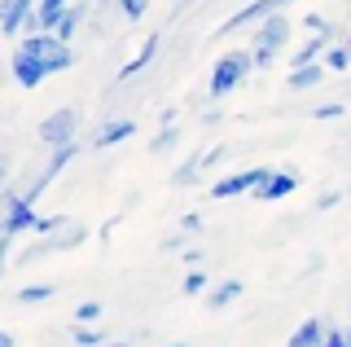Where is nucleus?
Masks as SVG:
<instances>
[{
  "label": "nucleus",
  "mask_w": 351,
  "mask_h": 347,
  "mask_svg": "<svg viewBox=\"0 0 351 347\" xmlns=\"http://www.w3.org/2000/svg\"><path fill=\"white\" fill-rule=\"evenodd\" d=\"M250 71H255V49H228L224 58L211 67V80H206V97H228L237 93L241 84L250 80Z\"/></svg>",
  "instance_id": "f257e3e1"
},
{
  "label": "nucleus",
  "mask_w": 351,
  "mask_h": 347,
  "mask_svg": "<svg viewBox=\"0 0 351 347\" xmlns=\"http://www.w3.org/2000/svg\"><path fill=\"white\" fill-rule=\"evenodd\" d=\"M290 45V18L281 14H272V18H263V23L255 27V67H272V62H277V53Z\"/></svg>",
  "instance_id": "f03ea898"
},
{
  "label": "nucleus",
  "mask_w": 351,
  "mask_h": 347,
  "mask_svg": "<svg viewBox=\"0 0 351 347\" xmlns=\"http://www.w3.org/2000/svg\"><path fill=\"white\" fill-rule=\"evenodd\" d=\"M36 202L27 198V193H18V189H9L5 193V237L14 242L18 233H36Z\"/></svg>",
  "instance_id": "7ed1b4c3"
},
{
  "label": "nucleus",
  "mask_w": 351,
  "mask_h": 347,
  "mask_svg": "<svg viewBox=\"0 0 351 347\" xmlns=\"http://www.w3.org/2000/svg\"><path fill=\"white\" fill-rule=\"evenodd\" d=\"M272 167H246V171H233V176H224V180H215L211 189V198L215 202H228V198H241V193H255L263 185V176H268Z\"/></svg>",
  "instance_id": "20e7f679"
},
{
  "label": "nucleus",
  "mask_w": 351,
  "mask_h": 347,
  "mask_svg": "<svg viewBox=\"0 0 351 347\" xmlns=\"http://www.w3.org/2000/svg\"><path fill=\"white\" fill-rule=\"evenodd\" d=\"M75 132H80V110H71V106H66V110H53V115L36 128V136H40L49 149L62 145V141H75Z\"/></svg>",
  "instance_id": "39448f33"
},
{
  "label": "nucleus",
  "mask_w": 351,
  "mask_h": 347,
  "mask_svg": "<svg viewBox=\"0 0 351 347\" xmlns=\"http://www.w3.org/2000/svg\"><path fill=\"white\" fill-rule=\"evenodd\" d=\"M88 242V229H84V224H66V229H58V233H49V237H36V242H31V259H36V255H53V251H75V246H84Z\"/></svg>",
  "instance_id": "423d86ee"
},
{
  "label": "nucleus",
  "mask_w": 351,
  "mask_h": 347,
  "mask_svg": "<svg viewBox=\"0 0 351 347\" xmlns=\"http://www.w3.org/2000/svg\"><path fill=\"white\" fill-rule=\"evenodd\" d=\"M290 5V0H250L246 9H237L233 18H228L224 27H219V36H228V31H241V27H259L263 18H272L277 14V9H285Z\"/></svg>",
  "instance_id": "0eeeda50"
},
{
  "label": "nucleus",
  "mask_w": 351,
  "mask_h": 347,
  "mask_svg": "<svg viewBox=\"0 0 351 347\" xmlns=\"http://www.w3.org/2000/svg\"><path fill=\"white\" fill-rule=\"evenodd\" d=\"M294 189H299V171H290V167H272L268 176H263V185L250 193V198H259V202H281V198H290Z\"/></svg>",
  "instance_id": "6e6552de"
},
{
  "label": "nucleus",
  "mask_w": 351,
  "mask_h": 347,
  "mask_svg": "<svg viewBox=\"0 0 351 347\" xmlns=\"http://www.w3.org/2000/svg\"><path fill=\"white\" fill-rule=\"evenodd\" d=\"M49 62H44V58H36V53H27V49H18L14 53V80L22 84V88H31V93H36L40 88V84L44 80H49Z\"/></svg>",
  "instance_id": "1a4fd4ad"
},
{
  "label": "nucleus",
  "mask_w": 351,
  "mask_h": 347,
  "mask_svg": "<svg viewBox=\"0 0 351 347\" xmlns=\"http://www.w3.org/2000/svg\"><path fill=\"white\" fill-rule=\"evenodd\" d=\"M36 9H40V0H5V14H0V31H5V36L14 40L22 27H36Z\"/></svg>",
  "instance_id": "9d476101"
},
{
  "label": "nucleus",
  "mask_w": 351,
  "mask_h": 347,
  "mask_svg": "<svg viewBox=\"0 0 351 347\" xmlns=\"http://www.w3.org/2000/svg\"><path fill=\"white\" fill-rule=\"evenodd\" d=\"M128 136H136V119H106V123L97 128L93 145L97 149H114V145H123Z\"/></svg>",
  "instance_id": "9b49d317"
},
{
  "label": "nucleus",
  "mask_w": 351,
  "mask_h": 347,
  "mask_svg": "<svg viewBox=\"0 0 351 347\" xmlns=\"http://www.w3.org/2000/svg\"><path fill=\"white\" fill-rule=\"evenodd\" d=\"M329 330H334L329 321H321V317H307V321H299V330L290 334V343H285V347H325Z\"/></svg>",
  "instance_id": "f8f14e48"
},
{
  "label": "nucleus",
  "mask_w": 351,
  "mask_h": 347,
  "mask_svg": "<svg viewBox=\"0 0 351 347\" xmlns=\"http://www.w3.org/2000/svg\"><path fill=\"white\" fill-rule=\"evenodd\" d=\"M325 62H307V67H290V80H285V88L290 93H307L316 88V84H325Z\"/></svg>",
  "instance_id": "ddd939ff"
},
{
  "label": "nucleus",
  "mask_w": 351,
  "mask_h": 347,
  "mask_svg": "<svg viewBox=\"0 0 351 347\" xmlns=\"http://www.w3.org/2000/svg\"><path fill=\"white\" fill-rule=\"evenodd\" d=\"M80 158V141H62V145H53V154H49V163H44V171L40 176L44 180H53V176H62L71 163Z\"/></svg>",
  "instance_id": "4468645a"
},
{
  "label": "nucleus",
  "mask_w": 351,
  "mask_h": 347,
  "mask_svg": "<svg viewBox=\"0 0 351 347\" xmlns=\"http://www.w3.org/2000/svg\"><path fill=\"white\" fill-rule=\"evenodd\" d=\"M158 45H162V36H158V31H154V36L145 40V45L136 49V58H128V62H123V71H119V80H132V75H136V71H145L149 62L158 58Z\"/></svg>",
  "instance_id": "2eb2a0df"
},
{
  "label": "nucleus",
  "mask_w": 351,
  "mask_h": 347,
  "mask_svg": "<svg viewBox=\"0 0 351 347\" xmlns=\"http://www.w3.org/2000/svg\"><path fill=\"white\" fill-rule=\"evenodd\" d=\"M241 290H246V286H241V281H237V277H228V281H219V286L211 290V295H206V308H211V312H224V308H233V303L241 299Z\"/></svg>",
  "instance_id": "dca6fc26"
},
{
  "label": "nucleus",
  "mask_w": 351,
  "mask_h": 347,
  "mask_svg": "<svg viewBox=\"0 0 351 347\" xmlns=\"http://www.w3.org/2000/svg\"><path fill=\"white\" fill-rule=\"evenodd\" d=\"M66 9H71V0H40L36 27H40V31H58V23L66 18Z\"/></svg>",
  "instance_id": "f3484780"
},
{
  "label": "nucleus",
  "mask_w": 351,
  "mask_h": 347,
  "mask_svg": "<svg viewBox=\"0 0 351 347\" xmlns=\"http://www.w3.org/2000/svg\"><path fill=\"white\" fill-rule=\"evenodd\" d=\"M329 45H334V40H329V36H316V31H312V40H307V45H303V49H294V58H290V67H307V62H321Z\"/></svg>",
  "instance_id": "a211bd4d"
},
{
  "label": "nucleus",
  "mask_w": 351,
  "mask_h": 347,
  "mask_svg": "<svg viewBox=\"0 0 351 347\" xmlns=\"http://www.w3.org/2000/svg\"><path fill=\"white\" fill-rule=\"evenodd\" d=\"M53 295H58V286H49V281H31V286L18 290V303H22V308H36V303H49Z\"/></svg>",
  "instance_id": "6ab92c4d"
},
{
  "label": "nucleus",
  "mask_w": 351,
  "mask_h": 347,
  "mask_svg": "<svg viewBox=\"0 0 351 347\" xmlns=\"http://www.w3.org/2000/svg\"><path fill=\"white\" fill-rule=\"evenodd\" d=\"M84 18H88V5H75V0H71V9H66V18L58 23V36L66 40V45L75 40V31H80V23H84Z\"/></svg>",
  "instance_id": "aec40b11"
},
{
  "label": "nucleus",
  "mask_w": 351,
  "mask_h": 347,
  "mask_svg": "<svg viewBox=\"0 0 351 347\" xmlns=\"http://www.w3.org/2000/svg\"><path fill=\"white\" fill-rule=\"evenodd\" d=\"M176 141H180V128H176V123H162L158 136L149 141V154H167V149H176Z\"/></svg>",
  "instance_id": "412c9836"
},
{
  "label": "nucleus",
  "mask_w": 351,
  "mask_h": 347,
  "mask_svg": "<svg viewBox=\"0 0 351 347\" xmlns=\"http://www.w3.org/2000/svg\"><path fill=\"white\" fill-rule=\"evenodd\" d=\"M321 62H325L329 71H347V67H351V49H347V45H329Z\"/></svg>",
  "instance_id": "4be33fe9"
},
{
  "label": "nucleus",
  "mask_w": 351,
  "mask_h": 347,
  "mask_svg": "<svg viewBox=\"0 0 351 347\" xmlns=\"http://www.w3.org/2000/svg\"><path fill=\"white\" fill-rule=\"evenodd\" d=\"M106 339H110V334L101 330V325H80V330H75V347H97Z\"/></svg>",
  "instance_id": "5701e85b"
},
{
  "label": "nucleus",
  "mask_w": 351,
  "mask_h": 347,
  "mask_svg": "<svg viewBox=\"0 0 351 347\" xmlns=\"http://www.w3.org/2000/svg\"><path fill=\"white\" fill-rule=\"evenodd\" d=\"M66 224H71V215H40V220H36V233H31V237H49V233L66 229Z\"/></svg>",
  "instance_id": "b1692460"
},
{
  "label": "nucleus",
  "mask_w": 351,
  "mask_h": 347,
  "mask_svg": "<svg viewBox=\"0 0 351 347\" xmlns=\"http://www.w3.org/2000/svg\"><path fill=\"white\" fill-rule=\"evenodd\" d=\"M93 321H101V299H84L75 308V325H93Z\"/></svg>",
  "instance_id": "393cba45"
},
{
  "label": "nucleus",
  "mask_w": 351,
  "mask_h": 347,
  "mask_svg": "<svg viewBox=\"0 0 351 347\" xmlns=\"http://www.w3.org/2000/svg\"><path fill=\"white\" fill-rule=\"evenodd\" d=\"M119 14H123V23H141L149 14V0H119Z\"/></svg>",
  "instance_id": "a878e982"
},
{
  "label": "nucleus",
  "mask_w": 351,
  "mask_h": 347,
  "mask_svg": "<svg viewBox=\"0 0 351 347\" xmlns=\"http://www.w3.org/2000/svg\"><path fill=\"white\" fill-rule=\"evenodd\" d=\"M180 290H184V295H202V290H206V273H202V268H189V273H184V281H180Z\"/></svg>",
  "instance_id": "bb28decb"
},
{
  "label": "nucleus",
  "mask_w": 351,
  "mask_h": 347,
  "mask_svg": "<svg viewBox=\"0 0 351 347\" xmlns=\"http://www.w3.org/2000/svg\"><path fill=\"white\" fill-rule=\"evenodd\" d=\"M347 115V101H325V106H316L312 119H321V123H334V119H343Z\"/></svg>",
  "instance_id": "cd10ccee"
},
{
  "label": "nucleus",
  "mask_w": 351,
  "mask_h": 347,
  "mask_svg": "<svg viewBox=\"0 0 351 347\" xmlns=\"http://www.w3.org/2000/svg\"><path fill=\"white\" fill-rule=\"evenodd\" d=\"M202 167H206V163H202V154H197V158H189L180 171H176V185H193V176H197Z\"/></svg>",
  "instance_id": "c85d7f7f"
},
{
  "label": "nucleus",
  "mask_w": 351,
  "mask_h": 347,
  "mask_svg": "<svg viewBox=\"0 0 351 347\" xmlns=\"http://www.w3.org/2000/svg\"><path fill=\"white\" fill-rule=\"evenodd\" d=\"M347 193H351V185H343V189H329V193H321V202H316V207L329 211V207H338V202H343Z\"/></svg>",
  "instance_id": "c756f323"
},
{
  "label": "nucleus",
  "mask_w": 351,
  "mask_h": 347,
  "mask_svg": "<svg viewBox=\"0 0 351 347\" xmlns=\"http://www.w3.org/2000/svg\"><path fill=\"white\" fill-rule=\"evenodd\" d=\"M206 229V220L197 211H189V215H180V233H202Z\"/></svg>",
  "instance_id": "7c9ffc66"
},
{
  "label": "nucleus",
  "mask_w": 351,
  "mask_h": 347,
  "mask_svg": "<svg viewBox=\"0 0 351 347\" xmlns=\"http://www.w3.org/2000/svg\"><path fill=\"white\" fill-rule=\"evenodd\" d=\"M303 27H307V31H316V36H329V23H325L321 14H307V18H303Z\"/></svg>",
  "instance_id": "2f4dec72"
},
{
  "label": "nucleus",
  "mask_w": 351,
  "mask_h": 347,
  "mask_svg": "<svg viewBox=\"0 0 351 347\" xmlns=\"http://www.w3.org/2000/svg\"><path fill=\"white\" fill-rule=\"evenodd\" d=\"M325 347H351L347 330H338V325H334V330H329V339H325Z\"/></svg>",
  "instance_id": "473e14b6"
},
{
  "label": "nucleus",
  "mask_w": 351,
  "mask_h": 347,
  "mask_svg": "<svg viewBox=\"0 0 351 347\" xmlns=\"http://www.w3.org/2000/svg\"><path fill=\"white\" fill-rule=\"evenodd\" d=\"M184 264H189V268H202V251H184Z\"/></svg>",
  "instance_id": "72a5a7b5"
},
{
  "label": "nucleus",
  "mask_w": 351,
  "mask_h": 347,
  "mask_svg": "<svg viewBox=\"0 0 351 347\" xmlns=\"http://www.w3.org/2000/svg\"><path fill=\"white\" fill-rule=\"evenodd\" d=\"M0 347H18V339H14L9 330H0Z\"/></svg>",
  "instance_id": "f704fd0d"
},
{
  "label": "nucleus",
  "mask_w": 351,
  "mask_h": 347,
  "mask_svg": "<svg viewBox=\"0 0 351 347\" xmlns=\"http://www.w3.org/2000/svg\"><path fill=\"white\" fill-rule=\"evenodd\" d=\"M97 347H132V343H110V339H106V343H97Z\"/></svg>",
  "instance_id": "c9c22d12"
},
{
  "label": "nucleus",
  "mask_w": 351,
  "mask_h": 347,
  "mask_svg": "<svg viewBox=\"0 0 351 347\" xmlns=\"http://www.w3.org/2000/svg\"><path fill=\"white\" fill-rule=\"evenodd\" d=\"M167 347H184V343H167Z\"/></svg>",
  "instance_id": "e433bc0d"
},
{
  "label": "nucleus",
  "mask_w": 351,
  "mask_h": 347,
  "mask_svg": "<svg viewBox=\"0 0 351 347\" xmlns=\"http://www.w3.org/2000/svg\"><path fill=\"white\" fill-rule=\"evenodd\" d=\"M347 339H351V325H347Z\"/></svg>",
  "instance_id": "4c0bfd02"
},
{
  "label": "nucleus",
  "mask_w": 351,
  "mask_h": 347,
  "mask_svg": "<svg viewBox=\"0 0 351 347\" xmlns=\"http://www.w3.org/2000/svg\"><path fill=\"white\" fill-rule=\"evenodd\" d=\"M347 49H351V36H347Z\"/></svg>",
  "instance_id": "58836bf2"
},
{
  "label": "nucleus",
  "mask_w": 351,
  "mask_h": 347,
  "mask_svg": "<svg viewBox=\"0 0 351 347\" xmlns=\"http://www.w3.org/2000/svg\"><path fill=\"white\" fill-rule=\"evenodd\" d=\"M215 347H224V343H215Z\"/></svg>",
  "instance_id": "ea45409f"
}]
</instances>
